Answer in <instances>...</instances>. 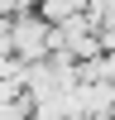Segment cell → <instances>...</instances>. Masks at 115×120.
I'll list each match as a JSON object with an SVG mask.
<instances>
[{
	"label": "cell",
	"mask_w": 115,
	"mask_h": 120,
	"mask_svg": "<svg viewBox=\"0 0 115 120\" xmlns=\"http://www.w3.org/2000/svg\"><path fill=\"white\" fill-rule=\"evenodd\" d=\"M10 48H14V58L19 63H43V58H53L58 53V24H48L43 15H19L14 24H10Z\"/></svg>",
	"instance_id": "cell-1"
},
{
	"label": "cell",
	"mask_w": 115,
	"mask_h": 120,
	"mask_svg": "<svg viewBox=\"0 0 115 120\" xmlns=\"http://www.w3.org/2000/svg\"><path fill=\"white\" fill-rule=\"evenodd\" d=\"M38 15H43L48 24H67V19L86 15V0H43V5H38Z\"/></svg>",
	"instance_id": "cell-2"
},
{
	"label": "cell",
	"mask_w": 115,
	"mask_h": 120,
	"mask_svg": "<svg viewBox=\"0 0 115 120\" xmlns=\"http://www.w3.org/2000/svg\"><path fill=\"white\" fill-rule=\"evenodd\" d=\"M0 120H34V115H29V106L14 96V101H5V106H0Z\"/></svg>",
	"instance_id": "cell-3"
}]
</instances>
